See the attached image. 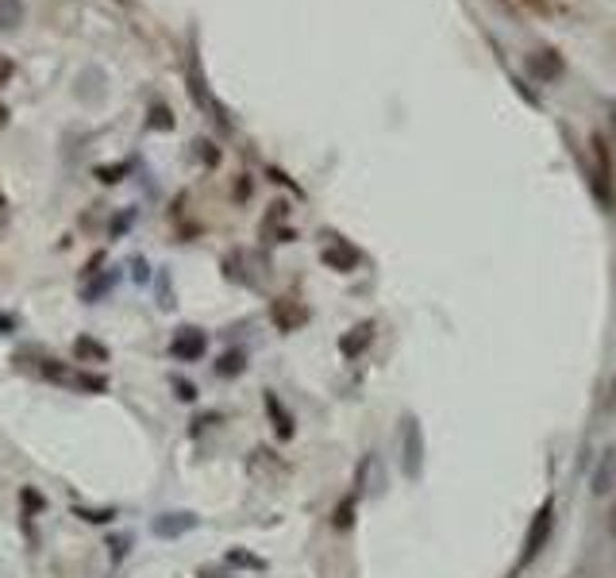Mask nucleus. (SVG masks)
I'll return each mask as SVG.
<instances>
[{
    "instance_id": "f257e3e1",
    "label": "nucleus",
    "mask_w": 616,
    "mask_h": 578,
    "mask_svg": "<svg viewBox=\"0 0 616 578\" xmlns=\"http://www.w3.org/2000/svg\"><path fill=\"white\" fill-rule=\"evenodd\" d=\"M35 371H39V378L62 385V390H81V394H104V390H108V382H104L101 374H93V371H74V366L55 363V359H43Z\"/></svg>"
},
{
    "instance_id": "f03ea898",
    "label": "nucleus",
    "mask_w": 616,
    "mask_h": 578,
    "mask_svg": "<svg viewBox=\"0 0 616 578\" xmlns=\"http://www.w3.org/2000/svg\"><path fill=\"white\" fill-rule=\"evenodd\" d=\"M551 528H555V497H547V502L540 505V513L532 517L528 524V536H524V552H521V567H528L532 559H536L543 552V543L551 536Z\"/></svg>"
},
{
    "instance_id": "7ed1b4c3",
    "label": "nucleus",
    "mask_w": 616,
    "mask_h": 578,
    "mask_svg": "<svg viewBox=\"0 0 616 578\" xmlns=\"http://www.w3.org/2000/svg\"><path fill=\"white\" fill-rule=\"evenodd\" d=\"M201 521H197V513H189V509H170V513H158V517L151 521V533L158 540H182L185 533H193Z\"/></svg>"
},
{
    "instance_id": "20e7f679",
    "label": "nucleus",
    "mask_w": 616,
    "mask_h": 578,
    "mask_svg": "<svg viewBox=\"0 0 616 578\" xmlns=\"http://www.w3.org/2000/svg\"><path fill=\"white\" fill-rule=\"evenodd\" d=\"M204 351H208V335H204L201 328H177V332H174L170 359H177V363H197V359H204Z\"/></svg>"
},
{
    "instance_id": "39448f33",
    "label": "nucleus",
    "mask_w": 616,
    "mask_h": 578,
    "mask_svg": "<svg viewBox=\"0 0 616 578\" xmlns=\"http://www.w3.org/2000/svg\"><path fill=\"white\" fill-rule=\"evenodd\" d=\"M593 154H597V193H601L605 208L612 213V204H616V170H612V154H609L601 135H593Z\"/></svg>"
},
{
    "instance_id": "423d86ee",
    "label": "nucleus",
    "mask_w": 616,
    "mask_h": 578,
    "mask_svg": "<svg viewBox=\"0 0 616 578\" xmlns=\"http://www.w3.org/2000/svg\"><path fill=\"white\" fill-rule=\"evenodd\" d=\"M270 320H273V328H278V332H297L308 320V309H304V304H297L293 297H278V301L270 304Z\"/></svg>"
},
{
    "instance_id": "0eeeda50",
    "label": "nucleus",
    "mask_w": 616,
    "mask_h": 578,
    "mask_svg": "<svg viewBox=\"0 0 616 578\" xmlns=\"http://www.w3.org/2000/svg\"><path fill=\"white\" fill-rule=\"evenodd\" d=\"M420 459H424V436L412 416H404V474L409 478L420 474Z\"/></svg>"
},
{
    "instance_id": "6e6552de",
    "label": "nucleus",
    "mask_w": 616,
    "mask_h": 578,
    "mask_svg": "<svg viewBox=\"0 0 616 578\" xmlns=\"http://www.w3.org/2000/svg\"><path fill=\"white\" fill-rule=\"evenodd\" d=\"M528 70L532 77H540V82H555V77H562V55L559 51H551V46H543V51H536L528 58Z\"/></svg>"
},
{
    "instance_id": "1a4fd4ad",
    "label": "nucleus",
    "mask_w": 616,
    "mask_h": 578,
    "mask_svg": "<svg viewBox=\"0 0 616 578\" xmlns=\"http://www.w3.org/2000/svg\"><path fill=\"white\" fill-rule=\"evenodd\" d=\"M263 405H266V416H270V424H273V432H278V440H293V416H289V409L278 401V394L273 390H266L263 394Z\"/></svg>"
},
{
    "instance_id": "9d476101",
    "label": "nucleus",
    "mask_w": 616,
    "mask_h": 578,
    "mask_svg": "<svg viewBox=\"0 0 616 578\" xmlns=\"http://www.w3.org/2000/svg\"><path fill=\"white\" fill-rule=\"evenodd\" d=\"M370 340H374V320H363V324H354L343 340H339V351H343L347 359H359L370 347Z\"/></svg>"
},
{
    "instance_id": "9b49d317",
    "label": "nucleus",
    "mask_w": 616,
    "mask_h": 578,
    "mask_svg": "<svg viewBox=\"0 0 616 578\" xmlns=\"http://www.w3.org/2000/svg\"><path fill=\"white\" fill-rule=\"evenodd\" d=\"M323 263H328L332 270H339V274H347V270H354L359 266V251L354 247H347V244H328L323 247V254H320Z\"/></svg>"
},
{
    "instance_id": "f8f14e48",
    "label": "nucleus",
    "mask_w": 616,
    "mask_h": 578,
    "mask_svg": "<svg viewBox=\"0 0 616 578\" xmlns=\"http://www.w3.org/2000/svg\"><path fill=\"white\" fill-rule=\"evenodd\" d=\"M74 359L85 363V366L108 363V347L101 340H93V335H77V340H74Z\"/></svg>"
},
{
    "instance_id": "ddd939ff",
    "label": "nucleus",
    "mask_w": 616,
    "mask_h": 578,
    "mask_svg": "<svg viewBox=\"0 0 616 578\" xmlns=\"http://www.w3.org/2000/svg\"><path fill=\"white\" fill-rule=\"evenodd\" d=\"M243 371H247V351H243V347H232V351H224V355L216 359V378H224V382L239 378Z\"/></svg>"
},
{
    "instance_id": "4468645a",
    "label": "nucleus",
    "mask_w": 616,
    "mask_h": 578,
    "mask_svg": "<svg viewBox=\"0 0 616 578\" xmlns=\"http://www.w3.org/2000/svg\"><path fill=\"white\" fill-rule=\"evenodd\" d=\"M224 563H228V567H239V571H266V559H258V555L243 552V548H228Z\"/></svg>"
},
{
    "instance_id": "2eb2a0df",
    "label": "nucleus",
    "mask_w": 616,
    "mask_h": 578,
    "mask_svg": "<svg viewBox=\"0 0 616 578\" xmlns=\"http://www.w3.org/2000/svg\"><path fill=\"white\" fill-rule=\"evenodd\" d=\"M20 505H24V524H31V517H39V513L46 509V497L35 486H24L20 490Z\"/></svg>"
},
{
    "instance_id": "dca6fc26",
    "label": "nucleus",
    "mask_w": 616,
    "mask_h": 578,
    "mask_svg": "<svg viewBox=\"0 0 616 578\" xmlns=\"http://www.w3.org/2000/svg\"><path fill=\"white\" fill-rule=\"evenodd\" d=\"M170 385H174V397H177V401H185V405H197V397H201V390H197V385H193L189 378H182V374H174V378H170Z\"/></svg>"
},
{
    "instance_id": "f3484780",
    "label": "nucleus",
    "mask_w": 616,
    "mask_h": 578,
    "mask_svg": "<svg viewBox=\"0 0 616 578\" xmlns=\"http://www.w3.org/2000/svg\"><path fill=\"white\" fill-rule=\"evenodd\" d=\"M74 517H81L85 524H108L112 517H116V509H112V505H104V509H85V505H77Z\"/></svg>"
},
{
    "instance_id": "a211bd4d",
    "label": "nucleus",
    "mask_w": 616,
    "mask_h": 578,
    "mask_svg": "<svg viewBox=\"0 0 616 578\" xmlns=\"http://www.w3.org/2000/svg\"><path fill=\"white\" fill-rule=\"evenodd\" d=\"M132 548H135L132 536H108V559H112V563H124Z\"/></svg>"
},
{
    "instance_id": "6ab92c4d",
    "label": "nucleus",
    "mask_w": 616,
    "mask_h": 578,
    "mask_svg": "<svg viewBox=\"0 0 616 578\" xmlns=\"http://www.w3.org/2000/svg\"><path fill=\"white\" fill-rule=\"evenodd\" d=\"M609 482H612V452H605L601 467H597V474H593V493H605Z\"/></svg>"
},
{
    "instance_id": "aec40b11",
    "label": "nucleus",
    "mask_w": 616,
    "mask_h": 578,
    "mask_svg": "<svg viewBox=\"0 0 616 578\" xmlns=\"http://www.w3.org/2000/svg\"><path fill=\"white\" fill-rule=\"evenodd\" d=\"M351 524H354V493L343 497V502H339V509H335V528H339V533H343V528H351Z\"/></svg>"
},
{
    "instance_id": "412c9836",
    "label": "nucleus",
    "mask_w": 616,
    "mask_h": 578,
    "mask_svg": "<svg viewBox=\"0 0 616 578\" xmlns=\"http://www.w3.org/2000/svg\"><path fill=\"white\" fill-rule=\"evenodd\" d=\"M20 0H0V27H12L15 20H20Z\"/></svg>"
},
{
    "instance_id": "4be33fe9",
    "label": "nucleus",
    "mask_w": 616,
    "mask_h": 578,
    "mask_svg": "<svg viewBox=\"0 0 616 578\" xmlns=\"http://www.w3.org/2000/svg\"><path fill=\"white\" fill-rule=\"evenodd\" d=\"M151 127H162V132H170V127H174V116H170L166 105H154V108H151Z\"/></svg>"
},
{
    "instance_id": "5701e85b",
    "label": "nucleus",
    "mask_w": 616,
    "mask_h": 578,
    "mask_svg": "<svg viewBox=\"0 0 616 578\" xmlns=\"http://www.w3.org/2000/svg\"><path fill=\"white\" fill-rule=\"evenodd\" d=\"M512 5L532 12V15H551V0H512Z\"/></svg>"
},
{
    "instance_id": "b1692460",
    "label": "nucleus",
    "mask_w": 616,
    "mask_h": 578,
    "mask_svg": "<svg viewBox=\"0 0 616 578\" xmlns=\"http://www.w3.org/2000/svg\"><path fill=\"white\" fill-rule=\"evenodd\" d=\"M213 424H220V413H204V416H197V421H193L189 436H201V432H204V428H213Z\"/></svg>"
},
{
    "instance_id": "393cba45",
    "label": "nucleus",
    "mask_w": 616,
    "mask_h": 578,
    "mask_svg": "<svg viewBox=\"0 0 616 578\" xmlns=\"http://www.w3.org/2000/svg\"><path fill=\"white\" fill-rule=\"evenodd\" d=\"M15 332V316L12 313H0V335H12Z\"/></svg>"
},
{
    "instance_id": "a878e982",
    "label": "nucleus",
    "mask_w": 616,
    "mask_h": 578,
    "mask_svg": "<svg viewBox=\"0 0 616 578\" xmlns=\"http://www.w3.org/2000/svg\"><path fill=\"white\" fill-rule=\"evenodd\" d=\"M8 77H12V62L0 58V85H8Z\"/></svg>"
},
{
    "instance_id": "bb28decb",
    "label": "nucleus",
    "mask_w": 616,
    "mask_h": 578,
    "mask_svg": "<svg viewBox=\"0 0 616 578\" xmlns=\"http://www.w3.org/2000/svg\"><path fill=\"white\" fill-rule=\"evenodd\" d=\"M609 536L616 540V502H612V513H609Z\"/></svg>"
},
{
    "instance_id": "cd10ccee",
    "label": "nucleus",
    "mask_w": 616,
    "mask_h": 578,
    "mask_svg": "<svg viewBox=\"0 0 616 578\" xmlns=\"http://www.w3.org/2000/svg\"><path fill=\"white\" fill-rule=\"evenodd\" d=\"M5 208H8V201H5V189H0V213H5Z\"/></svg>"
},
{
    "instance_id": "c85d7f7f",
    "label": "nucleus",
    "mask_w": 616,
    "mask_h": 578,
    "mask_svg": "<svg viewBox=\"0 0 616 578\" xmlns=\"http://www.w3.org/2000/svg\"><path fill=\"white\" fill-rule=\"evenodd\" d=\"M5 116H8V112H5V108H0V120H5Z\"/></svg>"
}]
</instances>
